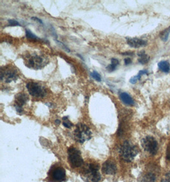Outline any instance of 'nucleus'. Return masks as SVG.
Wrapping results in <instances>:
<instances>
[{
    "label": "nucleus",
    "mask_w": 170,
    "mask_h": 182,
    "mask_svg": "<svg viewBox=\"0 0 170 182\" xmlns=\"http://www.w3.org/2000/svg\"><path fill=\"white\" fill-rule=\"evenodd\" d=\"M26 88L31 96L36 98H43L47 94L46 89L41 84L35 82H30L26 84Z\"/></svg>",
    "instance_id": "8"
},
{
    "label": "nucleus",
    "mask_w": 170,
    "mask_h": 182,
    "mask_svg": "<svg viewBox=\"0 0 170 182\" xmlns=\"http://www.w3.org/2000/svg\"><path fill=\"white\" fill-rule=\"evenodd\" d=\"M141 144L143 148L150 155H155L158 152V142L152 136H146L142 139Z\"/></svg>",
    "instance_id": "7"
},
{
    "label": "nucleus",
    "mask_w": 170,
    "mask_h": 182,
    "mask_svg": "<svg viewBox=\"0 0 170 182\" xmlns=\"http://www.w3.org/2000/svg\"><path fill=\"white\" fill-rule=\"evenodd\" d=\"M102 171L105 175H115L117 171V165L115 162L112 160H106L102 166Z\"/></svg>",
    "instance_id": "11"
},
{
    "label": "nucleus",
    "mask_w": 170,
    "mask_h": 182,
    "mask_svg": "<svg viewBox=\"0 0 170 182\" xmlns=\"http://www.w3.org/2000/svg\"><path fill=\"white\" fill-rule=\"evenodd\" d=\"M139 152V150L135 145L129 141H125L120 148V155L125 162H132Z\"/></svg>",
    "instance_id": "2"
},
{
    "label": "nucleus",
    "mask_w": 170,
    "mask_h": 182,
    "mask_svg": "<svg viewBox=\"0 0 170 182\" xmlns=\"http://www.w3.org/2000/svg\"><path fill=\"white\" fill-rule=\"evenodd\" d=\"M124 63H125V65H127L131 64V63H132V61L130 58H125L124 60Z\"/></svg>",
    "instance_id": "25"
},
{
    "label": "nucleus",
    "mask_w": 170,
    "mask_h": 182,
    "mask_svg": "<svg viewBox=\"0 0 170 182\" xmlns=\"http://www.w3.org/2000/svg\"><path fill=\"white\" fill-rule=\"evenodd\" d=\"M169 33H170V27L163 30L160 33V37L161 38V40L163 41H166L167 40H168Z\"/></svg>",
    "instance_id": "19"
},
{
    "label": "nucleus",
    "mask_w": 170,
    "mask_h": 182,
    "mask_svg": "<svg viewBox=\"0 0 170 182\" xmlns=\"http://www.w3.org/2000/svg\"><path fill=\"white\" fill-rule=\"evenodd\" d=\"M148 73V72L146 70H140V72H138L137 75L134 76V77H133L132 78H131V79L129 80V82L131 84H135L138 80L140 79L141 77H142L143 75H144V74L147 75Z\"/></svg>",
    "instance_id": "17"
},
{
    "label": "nucleus",
    "mask_w": 170,
    "mask_h": 182,
    "mask_svg": "<svg viewBox=\"0 0 170 182\" xmlns=\"http://www.w3.org/2000/svg\"><path fill=\"white\" fill-rule=\"evenodd\" d=\"M55 122H56V123L57 124V125H59L60 123H61V121H60L59 120H56V121H55Z\"/></svg>",
    "instance_id": "29"
},
{
    "label": "nucleus",
    "mask_w": 170,
    "mask_h": 182,
    "mask_svg": "<svg viewBox=\"0 0 170 182\" xmlns=\"http://www.w3.org/2000/svg\"><path fill=\"white\" fill-rule=\"evenodd\" d=\"M99 165L96 163H89L86 165L83 173L87 180L90 182H99L101 180V175L99 172Z\"/></svg>",
    "instance_id": "3"
},
{
    "label": "nucleus",
    "mask_w": 170,
    "mask_h": 182,
    "mask_svg": "<svg viewBox=\"0 0 170 182\" xmlns=\"http://www.w3.org/2000/svg\"><path fill=\"white\" fill-rule=\"evenodd\" d=\"M119 60L116 58H112L111 60V64L109 65L108 67H106V70L110 72H112L114 71L117 68V67L119 65Z\"/></svg>",
    "instance_id": "18"
},
{
    "label": "nucleus",
    "mask_w": 170,
    "mask_h": 182,
    "mask_svg": "<svg viewBox=\"0 0 170 182\" xmlns=\"http://www.w3.org/2000/svg\"><path fill=\"white\" fill-rule=\"evenodd\" d=\"M162 182H170V173L166 174L162 180Z\"/></svg>",
    "instance_id": "24"
},
{
    "label": "nucleus",
    "mask_w": 170,
    "mask_h": 182,
    "mask_svg": "<svg viewBox=\"0 0 170 182\" xmlns=\"http://www.w3.org/2000/svg\"><path fill=\"white\" fill-rule=\"evenodd\" d=\"M48 177L51 182H62L66 180V175L64 169L57 164L52 165L48 173Z\"/></svg>",
    "instance_id": "5"
},
{
    "label": "nucleus",
    "mask_w": 170,
    "mask_h": 182,
    "mask_svg": "<svg viewBox=\"0 0 170 182\" xmlns=\"http://www.w3.org/2000/svg\"><path fill=\"white\" fill-rule=\"evenodd\" d=\"M157 181V175L153 171H149L146 173L141 178L140 182H156Z\"/></svg>",
    "instance_id": "13"
},
{
    "label": "nucleus",
    "mask_w": 170,
    "mask_h": 182,
    "mask_svg": "<svg viewBox=\"0 0 170 182\" xmlns=\"http://www.w3.org/2000/svg\"><path fill=\"white\" fill-rule=\"evenodd\" d=\"M68 160L70 166L73 168L81 167L83 164V160L80 152L74 147H70L68 150Z\"/></svg>",
    "instance_id": "6"
},
{
    "label": "nucleus",
    "mask_w": 170,
    "mask_h": 182,
    "mask_svg": "<svg viewBox=\"0 0 170 182\" xmlns=\"http://www.w3.org/2000/svg\"><path fill=\"white\" fill-rule=\"evenodd\" d=\"M91 77H92L94 79H95L96 81H97L98 82H100L101 81V77L100 74L98 72H96V71H93V72L91 73Z\"/></svg>",
    "instance_id": "22"
},
{
    "label": "nucleus",
    "mask_w": 170,
    "mask_h": 182,
    "mask_svg": "<svg viewBox=\"0 0 170 182\" xmlns=\"http://www.w3.org/2000/svg\"><path fill=\"white\" fill-rule=\"evenodd\" d=\"M120 99L122 101V102L124 103V104L127 105H133L135 104V101L133 99V98L131 97L129 94L125 93V92H123L119 95Z\"/></svg>",
    "instance_id": "14"
},
{
    "label": "nucleus",
    "mask_w": 170,
    "mask_h": 182,
    "mask_svg": "<svg viewBox=\"0 0 170 182\" xmlns=\"http://www.w3.org/2000/svg\"><path fill=\"white\" fill-rule=\"evenodd\" d=\"M133 53L132 52H125V53H123V55H132Z\"/></svg>",
    "instance_id": "28"
},
{
    "label": "nucleus",
    "mask_w": 170,
    "mask_h": 182,
    "mask_svg": "<svg viewBox=\"0 0 170 182\" xmlns=\"http://www.w3.org/2000/svg\"><path fill=\"white\" fill-rule=\"evenodd\" d=\"M32 19L35 20V21H37L38 22H39L40 24H43L42 21H41V20L40 19H38V18H37V17H32Z\"/></svg>",
    "instance_id": "27"
},
{
    "label": "nucleus",
    "mask_w": 170,
    "mask_h": 182,
    "mask_svg": "<svg viewBox=\"0 0 170 182\" xmlns=\"http://www.w3.org/2000/svg\"><path fill=\"white\" fill-rule=\"evenodd\" d=\"M158 67L159 69L165 73H168L170 70V65L166 61H161L159 62L158 63Z\"/></svg>",
    "instance_id": "16"
},
{
    "label": "nucleus",
    "mask_w": 170,
    "mask_h": 182,
    "mask_svg": "<svg viewBox=\"0 0 170 182\" xmlns=\"http://www.w3.org/2000/svg\"><path fill=\"white\" fill-rule=\"evenodd\" d=\"M138 56H139V59H138V62L141 64L144 65L147 63L149 60H150V56L148 54H146L145 51H140L138 53Z\"/></svg>",
    "instance_id": "15"
},
{
    "label": "nucleus",
    "mask_w": 170,
    "mask_h": 182,
    "mask_svg": "<svg viewBox=\"0 0 170 182\" xmlns=\"http://www.w3.org/2000/svg\"><path fill=\"white\" fill-rule=\"evenodd\" d=\"M24 61L25 65L28 68L34 70H38L47 65L49 60L45 55L30 54L26 55Z\"/></svg>",
    "instance_id": "1"
},
{
    "label": "nucleus",
    "mask_w": 170,
    "mask_h": 182,
    "mask_svg": "<svg viewBox=\"0 0 170 182\" xmlns=\"http://www.w3.org/2000/svg\"><path fill=\"white\" fill-rule=\"evenodd\" d=\"M8 22H9V24L10 26H20L19 23L18 22V21L14 20V19H9V20H8Z\"/></svg>",
    "instance_id": "23"
},
{
    "label": "nucleus",
    "mask_w": 170,
    "mask_h": 182,
    "mask_svg": "<svg viewBox=\"0 0 170 182\" xmlns=\"http://www.w3.org/2000/svg\"><path fill=\"white\" fill-rule=\"evenodd\" d=\"M19 75L15 69H6L1 70V79L6 83H9L12 81H16Z\"/></svg>",
    "instance_id": "9"
},
{
    "label": "nucleus",
    "mask_w": 170,
    "mask_h": 182,
    "mask_svg": "<svg viewBox=\"0 0 170 182\" xmlns=\"http://www.w3.org/2000/svg\"><path fill=\"white\" fill-rule=\"evenodd\" d=\"M167 159H168L169 161H170V147L169 146L168 148V150H167Z\"/></svg>",
    "instance_id": "26"
},
{
    "label": "nucleus",
    "mask_w": 170,
    "mask_h": 182,
    "mask_svg": "<svg viewBox=\"0 0 170 182\" xmlns=\"http://www.w3.org/2000/svg\"><path fill=\"white\" fill-rule=\"evenodd\" d=\"M62 125H63L65 127L67 128H72L73 126V124L70 122V120H68V116H65L62 118Z\"/></svg>",
    "instance_id": "21"
},
{
    "label": "nucleus",
    "mask_w": 170,
    "mask_h": 182,
    "mask_svg": "<svg viewBox=\"0 0 170 182\" xmlns=\"http://www.w3.org/2000/svg\"><path fill=\"white\" fill-rule=\"evenodd\" d=\"M28 97L24 93H20L15 96V107L19 114H21L23 111L22 107L28 101Z\"/></svg>",
    "instance_id": "10"
},
{
    "label": "nucleus",
    "mask_w": 170,
    "mask_h": 182,
    "mask_svg": "<svg viewBox=\"0 0 170 182\" xmlns=\"http://www.w3.org/2000/svg\"><path fill=\"white\" fill-rule=\"evenodd\" d=\"M75 140L80 143H83L91 138L92 132L88 126L83 123H78L74 132Z\"/></svg>",
    "instance_id": "4"
},
{
    "label": "nucleus",
    "mask_w": 170,
    "mask_h": 182,
    "mask_svg": "<svg viewBox=\"0 0 170 182\" xmlns=\"http://www.w3.org/2000/svg\"><path fill=\"white\" fill-rule=\"evenodd\" d=\"M127 43L129 46L133 48H140L146 46L147 44L146 41L138 38H127Z\"/></svg>",
    "instance_id": "12"
},
{
    "label": "nucleus",
    "mask_w": 170,
    "mask_h": 182,
    "mask_svg": "<svg viewBox=\"0 0 170 182\" xmlns=\"http://www.w3.org/2000/svg\"><path fill=\"white\" fill-rule=\"evenodd\" d=\"M26 38L30 40H40V38H38L37 36H36L35 34H33L30 30L26 29Z\"/></svg>",
    "instance_id": "20"
}]
</instances>
